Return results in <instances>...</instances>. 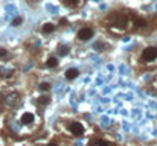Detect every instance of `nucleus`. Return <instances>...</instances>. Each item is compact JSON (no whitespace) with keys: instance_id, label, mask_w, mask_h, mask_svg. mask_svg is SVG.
Segmentation results:
<instances>
[{"instance_id":"obj_1","label":"nucleus","mask_w":157,"mask_h":146,"mask_svg":"<svg viewBox=\"0 0 157 146\" xmlns=\"http://www.w3.org/2000/svg\"><path fill=\"white\" fill-rule=\"evenodd\" d=\"M131 18L133 15L127 14V12H122V11H113L108 17H107V23L110 28L119 31V32H124L127 31L128 28H131Z\"/></svg>"},{"instance_id":"obj_2","label":"nucleus","mask_w":157,"mask_h":146,"mask_svg":"<svg viewBox=\"0 0 157 146\" xmlns=\"http://www.w3.org/2000/svg\"><path fill=\"white\" fill-rule=\"evenodd\" d=\"M140 61L144 64H153L157 61V47L156 46H148L142 50L140 53Z\"/></svg>"},{"instance_id":"obj_3","label":"nucleus","mask_w":157,"mask_h":146,"mask_svg":"<svg viewBox=\"0 0 157 146\" xmlns=\"http://www.w3.org/2000/svg\"><path fill=\"white\" fill-rule=\"evenodd\" d=\"M67 129H69L70 134L75 136V137H82L84 133H86L82 123H79V122H70V123L67 125Z\"/></svg>"},{"instance_id":"obj_4","label":"nucleus","mask_w":157,"mask_h":146,"mask_svg":"<svg viewBox=\"0 0 157 146\" xmlns=\"http://www.w3.org/2000/svg\"><path fill=\"white\" fill-rule=\"evenodd\" d=\"M92 37H93V29H92L90 26L81 28V29L78 31V34H76V38H78L79 41H89Z\"/></svg>"},{"instance_id":"obj_5","label":"nucleus","mask_w":157,"mask_h":146,"mask_svg":"<svg viewBox=\"0 0 157 146\" xmlns=\"http://www.w3.org/2000/svg\"><path fill=\"white\" fill-rule=\"evenodd\" d=\"M20 122H21V125H32V123L35 122V116H34V113H31V111H25V113L21 114V117H20Z\"/></svg>"},{"instance_id":"obj_6","label":"nucleus","mask_w":157,"mask_h":146,"mask_svg":"<svg viewBox=\"0 0 157 146\" xmlns=\"http://www.w3.org/2000/svg\"><path fill=\"white\" fill-rule=\"evenodd\" d=\"M64 76H66V79H67V81H73V79H76V78L79 76V70H78V69H75V67H70V69H67V70H66Z\"/></svg>"},{"instance_id":"obj_7","label":"nucleus","mask_w":157,"mask_h":146,"mask_svg":"<svg viewBox=\"0 0 157 146\" xmlns=\"http://www.w3.org/2000/svg\"><path fill=\"white\" fill-rule=\"evenodd\" d=\"M64 3L69 6V8H79L86 3V0H64Z\"/></svg>"},{"instance_id":"obj_8","label":"nucleus","mask_w":157,"mask_h":146,"mask_svg":"<svg viewBox=\"0 0 157 146\" xmlns=\"http://www.w3.org/2000/svg\"><path fill=\"white\" fill-rule=\"evenodd\" d=\"M53 31H55V24L53 23H44L41 26V32L43 34H52Z\"/></svg>"},{"instance_id":"obj_9","label":"nucleus","mask_w":157,"mask_h":146,"mask_svg":"<svg viewBox=\"0 0 157 146\" xmlns=\"http://www.w3.org/2000/svg\"><path fill=\"white\" fill-rule=\"evenodd\" d=\"M46 67H48V69H55V67H58V58H56V56H51V58L46 61Z\"/></svg>"},{"instance_id":"obj_10","label":"nucleus","mask_w":157,"mask_h":146,"mask_svg":"<svg viewBox=\"0 0 157 146\" xmlns=\"http://www.w3.org/2000/svg\"><path fill=\"white\" fill-rule=\"evenodd\" d=\"M37 103H38L40 107H46V105L51 103V97L49 96H40L38 97V100H37Z\"/></svg>"},{"instance_id":"obj_11","label":"nucleus","mask_w":157,"mask_h":146,"mask_svg":"<svg viewBox=\"0 0 157 146\" xmlns=\"http://www.w3.org/2000/svg\"><path fill=\"white\" fill-rule=\"evenodd\" d=\"M90 146H111L108 142H105V140H101V139H98V140H95V142H92Z\"/></svg>"},{"instance_id":"obj_12","label":"nucleus","mask_w":157,"mask_h":146,"mask_svg":"<svg viewBox=\"0 0 157 146\" xmlns=\"http://www.w3.org/2000/svg\"><path fill=\"white\" fill-rule=\"evenodd\" d=\"M51 88H52L51 82H41L40 84V90L41 92H51Z\"/></svg>"},{"instance_id":"obj_13","label":"nucleus","mask_w":157,"mask_h":146,"mask_svg":"<svg viewBox=\"0 0 157 146\" xmlns=\"http://www.w3.org/2000/svg\"><path fill=\"white\" fill-rule=\"evenodd\" d=\"M67 53H69V47L67 46H59L58 47V55L59 56H66Z\"/></svg>"},{"instance_id":"obj_14","label":"nucleus","mask_w":157,"mask_h":146,"mask_svg":"<svg viewBox=\"0 0 157 146\" xmlns=\"http://www.w3.org/2000/svg\"><path fill=\"white\" fill-rule=\"evenodd\" d=\"M21 23H23V18H21V17H15V18L12 20V26H14V28H15V26H20Z\"/></svg>"},{"instance_id":"obj_15","label":"nucleus","mask_w":157,"mask_h":146,"mask_svg":"<svg viewBox=\"0 0 157 146\" xmlns=\"http://www.w3.org/2000/svg\"><path fill=\"white\" fill-rule=\"evenodd\" d=\"M102 47H105V44H104V43H101V41L95 43V46H93V49H96V50H99V52H101V50H104Z\"/></svg>"},{"instance_id":"obj_16","label":"nucleus","mask_w":157,"mask_h":146,"mask_svg":"<svg viewBox=\"0 0 157 146\" xmlns=\"http://www.w3.org/2000/svg\"><path fill=\"white\" fill-rule=\"evenodd\" d=\"M5 56H8V50L3 47H0V58H5Z\"/></svg>"},{"instance_id":"obj_17","label":"nucleus","mask_w":157,"mask_h":146,"mask_svg":"<svg viewBox=\"0 0 157 146\" xmlns=\"http://www.w3.org/2000/svg\"><path fill=\"white\" fill-rule=\"evenodd\" d=\"M46 146H58V143H55V142H51L49 145H46Z\"/></svg>"}]
</instances>
